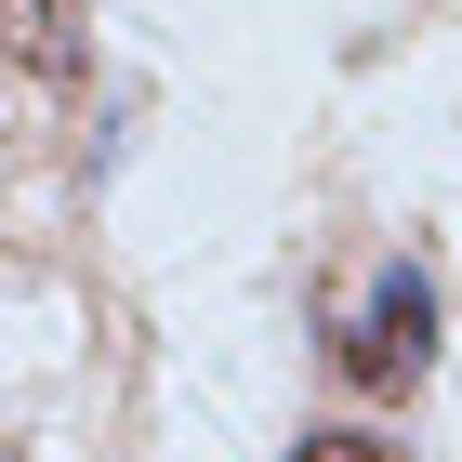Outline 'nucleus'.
<instances>
[{
    "label": "nucleus",
    "mask_w": 462,
    "mask_h": 462,
    "mask_svg": "<svg viewBox=\"0 0 462 462\" xmlns=\"http://www.w3.org/2000/svg\"><path fill=\"white\" fill-rule=\"evenodd\" d=\"M291 462H396V436H304Z\"/></svg>",
    "instance_id": "nucleus-3"
},
{
    "label": "nucleus",
    "mask_w": 462,
    "mask_h": 462,
    "mask_svg": "<svg viewBox=\"0 0 462 462\" xmlns=\"http://www.w3.org/2000/svg\"><path fill=\"white\" fill-rule=\"evenodd\" d=\"M330 370H344L356 396H410L436 370V278L423 264H383V278L356 291V318L330 330Z\"/></svg>",
    "instance_id": "nucleus-1"
},
{
    "label": "nucleus",
    "mask_w": 462,
    "mask_h": 462,
    "mask_svg": "<svg viewBox=\"0 0 462 462\" xmlns=\"http://www.w3.org/2000/svg\"><path fill=\"white\" fill-rule=\"evenodd\" d=\"M0 67L67 93V79L93 67V27H79V0H0Z\"/></svg>",
    "instance_id": "nucleus-2"
}]
</instances>
